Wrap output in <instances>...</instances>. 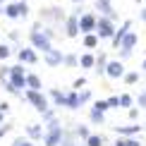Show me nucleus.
<instances>
[{
    "mask_svg": "<svg viewBox=\"0 0 146 146\" xmlns=\"http://www.w3.org/2000/svg\"><path fill=\"white\" fill-rule=\"evenodd\" d=\"M29 43H31L34 50H41L46 55L48 50H53V43H50V38L43 34V24H41V19L31 27V31H29Z\"/></svg>",
    "mask_w": 146,
    "mask_h": 146,
    "instance_id": "1",
    "label": "nucleus"
},
{
    "mask_svg": "<svg viewBox=\"0 0 146 146\" xmlns=\"http://www.w3.org/2000/svg\"><path fill=\"white\" fill-rule=\"evenodd\" d=\"M0 15H5L7 19H27L29 17V3H19V0L5 3L0 7Z\"/></svg>",
    "mask_w": 146,
    "mask_h": 146,
    "instance_id": "2",
    "label": "nucleus"
},
{
    "mask_svg": "<svg viewBox=\"0 0 146 146\" xmlns=\"http://www.w3.org/2000/svg\"><path fill=\"white\" fill-rule=\"evenodd\" d=\"M62 139H65V129H62V125H60L58 120L46 122V137H43V144L46 146H60Z\"/></svg>",
    "mask_w": 146,
    "mask_h": 146,
    "instance_id": "3",
    "label": "nucleus"
},
{
    "mask_svg": "<svg viewBox=\"0 0 146 146\" xmlns=\"http://www.w3.org/2000/svg\"><path fill=\"white\" fill-rule=\"evenodd\" d=\"M24 101L31 103L38 113H46L48 108H50V98H48L43 91H31V89H27V91H24Z\"/></svg>",
    "mask_w": 146,
    "mask_h": 146,
    "instance_id": "4",
    "label": "nucleus"
},
{
    "mask_svg": "<svg viewBox=\"0 0 146 146\" xmlns=\"http://www.w3.org/2000/svg\"><path fill=\"white\" fill-rule=\"evenodd\" d=\"M115 31H117V27H115L113 19H108V17H101L98 15V24H96V36H98L101 41H110Z\"/></svg>",
    "mask_w": 146,
    "mask_h": 146,
    "instance_id": "5",
    "label": "nucleus"
},
{
    "mask_svg": "<svg viewBox=\"0 0 146 146\" xmlns=\"http://www.w3.org/2000/svg\"><path fill=\"white\" fill-rule=\"evenodd\" d=\"M96 24H98V15L96 12H84L79 17V34L86 36V34H96Z\"/></svg>",
    "mask_w": 146,
    "mask_h": 146,
    "instance_id": "6",
    "label": "nucleus"
},
{
    "mask_svg": "<svg viewBox=\"0 0 146 146\" xmlns=\"http://www.w3.org/2000/svg\"><path fill=\"white\" fill-rule=\"evenodd\" d=\"M10 82L15 84L19 91H27V70L22 67V62L10 67Z\"/></svg>",
    "mask_w": 146,
    "mask_h": 146,
    "instance_id": "7",
    "label": "nucleus"
},
{
    "mask_svg": "<svg viewBox=\"0 0 146 146\" xmlns=\"http://www.w3.org/2000/svg\"><path fill=\"white\" fill-rule=\"evenodd\" d=\"M94 7L98 10V15L101 17H108V19H117V10L113 7V0H96L94 3Z\"/></svg>",
    "mask_w": 146,
    "mask_h": 146,
    "instance_id": "8",
    "label": "nucleus"
},
{
    "mask_svg": "<svg viewBox=\"0 0 146 146\" xmlns=\"http://www.w3.org/2000/svg\"><path fill=\"white\" fill-rule=\"evenodd\" d=\"M38 17H41V19H48V22H55V24L67 19V15L62 12V7H43L38 12Z\"/></svg>",
    "mask_w": 146,
    "mask_h": 146,
    "instance_id": "9",
    "label": "nucleus"
},
{
    "mask_svg": "<svg viewBox=\"0 0 146 146\" xmlns=\"http://www.w3.org/2000/svg\"><path fill=\"white\" fill-rule=\"evenodd\" d=\"M129 31H132V19H125V22H122V24L117 27V31H115V36L110 38V46L115 48V50H117V48L122 46V38H125V36L129 34Z\"/></svg>",
    "mask_w": 146,
    "mask_h": 146,
    "instance_id": "10",
    "label": "nucleus"
},
{
    "mask_svg": "<svg viewBox=\"0 0 146 146\" xmlns=\"http://www.w3.org/2000/svg\"><path fill=\"white\" fill-rule=\"evenodd\" d=\"M125 74H127V70H125L122 60H110V62H108V70H106L108 79H122Z\"/></svg>",
    "mask_w": 146,
    "mask_h": 146,
    "instance_id": "11",
    "label": "nucleus"
},
{
    "mask_svg": "<svg viewBox=\"0 0 146 146\" xmlns=\"http://www.w3.org/2000/svg\"><path fill=\"white\" fill-rule=\"evenodd\" d=\"M43 62L48 65V67H60V65L65 62V53L60 50V48H53V50H48L43 55Z\"/></svg>",
    "mask_w": 146,
    "mask_h": 146,
    "instance_id": "12",
    "label": "nucleus"
},
{
    "mask_svg": "<svg viewBox=\"0 0 146 146\" xmlns=\"http://www.w3.org/2000/svg\"><path fill=\"white\" fill-rule=\"evenodd\" d=\"M65 36H67V38H77L79 36V17L74 12L67 15V19H65Z\"/></svg>",
    "mask_w": 146,
    "mask_h": 146,
    "instance_id": "13",
    "label": "nucleus"
},
{
    "mask_svg": "<svg viewBox=\"0 0 146 146\" xmlns=\"http://www.w3.org/2000/svg\"><path fill=\"white\" fill-rule=\"evenodd\" d=\"M17 58H19L22 65H36L38 62V55H36L34 48H19L17 50Z\"/></svg>",
    "mask_w": 146,
    "mask_h": 146,
    "instance_id": "14",
    "label": "nucleus"
},
{
    "mask_svg": "<svg viewBox=\"0 0 146 146\" xmlns=\"http://www.w3.org/2000/svg\"><path fill=\"white\" fill-rule=\"evenodd\" d=\"M115 132L120 137H137L141 132V125L139 122H134V125H115Z\"/></svg>",
    "mask_w": 146,
    "mask_h": 146,
    "instance_id": "15",
    "label": "nucleus"
},
{
    "mask_svg": "<svg viewBox=\"0 0 146 146\" xmlns=\"http://www.w3.org/2000/svg\"><path fill=\"white\" fill-rule=\"evenodd\" d=\"M137 43H139V36H137V31H129L122 38V46H120V50H127V53H132L137 48Z\"/></svg>",
    "mask_w": 146,
    "mask_h": 146,
    "instance_id": "16",
    "label": "nucleus"
},
{
    "mask_svg": "<svg viewBox=\"0 0 146 146\" xmlns=\"http://www.w3.org/2000/svg\"><path fill=\"white\" fill-rule=\"evenodd\" d=\"M48 98H50V103H53V106H65V103H67V91H60V89H50Z\"/></svg>",
    "mask_w": 146,
    "mask_h": 146,
    "instance_id": "17",
    "label": "nucleus"
},
{
    "mask_svg": "<svg viewBox=\"0 0 146 146\" xmlns=\"http://www.w3.org/2000/svg\"><path fill=\"white\" fill-rule=\"evenodd\" d=\"M27 137L31 139V141H38V139L46 137V129L41 125H27Z\"/></svg>",
    "mask_w": 146,
    "mask_h": 146,
    "instance_id": "18",
    "label": "nucleus"
},
{
    "mask_svg": "<svg viewBox=\"0 0 146 146\" xmlns=\"http://www.w3.org/2000/svg\"><path fill=\"white\" fill-rule=\"evenodd\" d=\"M79 67L82 70H94L96 67V55L94 53H82L79 55Z\"/></svg>",
    "mask_w": 146,
    "mask_h": 146,
    "instance_id": "19",
    "label": "nucleus"
},
{
    "mask_svg": "<svg viewBox=\"0 0 146 146\" xmlns=\"http://www.w3.org/2000/svg\"><path fill=\"white\" fill-rule=\"evenodd\" d=\"M108 62H110V60H108V55L106 53H98V55H96V74H101V77H106V70H108Z\"/></svg>",
    "mask_w": 146,
    "mask_h": 146,
    "instance_id": "20",
    "label": "nucleus"
},
{
    "mask_svg": "<svg viewBox=\"0 0 146 146\" xmlns=\"http://www.w3.org/2000/svg\"><path fill=\"white\" fill-rule=\"evenodd\" d=\"M65 108H70V110H79V91H67V103H65Z\"/></svg>",
    "mask_w": 146,
    "mask_h": 146,
    "instance_id": "21",
    "label": "nucleus"
},
{
    "mask_svg": "<svg viewBox=\"0 0 146 146\" xmlns=\"http://www.w3.org/2000/svg\"><path fill=\"white\" fill-rule=\"evenodd\" d=\"M27 89H31V91H41V89H43V82H41V77H38V74H27Z\"/></svg>",
    "mask_w": 146,
    "mask_h": 146,
    "instance_id": "22",
    "label": "nucleus"
},
{
    "mask_svg": "<svg viewBox=\"0 0 146 146\" xmlns=\"http://www.w3.org/2000/svg\"><path fill=\"white\" fill-rule=\"evenodd\" d=\"M89 120H91V125H103V122H106V113L91 108V110H89Z\"/></svg>",
    "mask_w": 146,
    "mask_h": 146,
    "instance_id": "23",
    "label": "nucleus"
},
{
    "mask_svg": "<svg viewBox=\"0 0 146 146\" xmlns=\"http://www.w3.org/2000/svg\"><path fill=\"white\" fill-rule=\"evenodd\" d=\"M120 108H134V96L132 94H120Z\"/></svg>",
    "mask_w": 146,
    "mask_h": 146,
    "instance_id": "24",
    "label": "nucleus"
},
{
    "mask_svg": "<svg viewBox=\"0 0 146 146\" xmlns=\"http://www.w3.org/2000/svg\"><path fill=\"white\" fill-rule=\"evenodd\" d=\"M62 67H79V55H74V53H65Z\"/></svg>",
    "mask_w": 146,
    "mask_h": 146,
    "instance_id": "25",
    "label": "nucleus"
},
{
    "mask_svg": "<svg viewBox=\"0 0 146 146\" xmlns=\"http://www.w3.org/2000/svg\"><path fill=\"white\" fill-rule=\"evenodd\" d=\"M98 41H101V38H98L96 34H86L82 43H84V48H96V46H98Z\"/></svg>",
    "mask_w": 146,
    "mask_h": 146,
    "instance_id": "26",
    "label": "nucleus"
},
{
    "mask_svg": "<svg viewBox=\"0 0 146 146\" xmlns=\"http://www.w3.org/2000/svg\"><path fill=\"white\" fill-rule=\"evenodd\" d=\"M122 79H125V84H127V86H134V84H139L141 74H139V72H127V74H125Z\"/></svg>",
    "mask_w": 146,
    "mask_h": 146,
    "instance_id": "27",
    "label": "nucleus"
},
{
    "mask_svg": "<svg viewBox=\"0 0 146 146\" xmlns=\"http://www.w3.org/2000/svg\"><path fill=\"white\" fill-rule=\"evenodd\" d=\"M84 144H86V146H103V144H106V139H103L101 134H91Z\"/></svg>",
    "mask_w": 146,
    "mask_h": 146,
    "instance_id": "28",
    "label": "nucleus"
},
{
    "mask_svg": "<svg viewBox=\"0 0 146 146\" xmlns=\"http://www.w3.org/2000/svg\"><path fill=\"white\" fill-rule=\"evenodd\" d=\"M74 134H77L79 139H84V141H86V139L91 137V132H89V127H86V125H77V129H74Z\"/></svg>",
    "mask_w": 146,
    "mask_h": 146,
    "instance_id": "29",
    "label": "nucleus"
},
{
    "mask_svg": "<svg viewBox=\"0 0 146 146\" xmlns=\"http://www.w3.org/2000/svg\"><path fill=\"white\" fill-rule=\"evenodd\" d=\"M86 86V77H77L74 82H72V91H82Z\"/></svg>",
    "mask_w": 146,
    "mask_h": 146,
    "instance_id": "30",
    "label": "nucleus"
},
{
    "mask_svg": "<svg viewBox=\"0 0 146 146\" xmlns=\"http://www.w3.org/2000/svg\"><path fill=\"white\" fill-rule=\"evenodd\" d=\"M91 101V91L89 89H82L79 91V106H84V103H89Z\"/></svg>",
    "mask_w": 146,
    "mask_h": 146,
    "instance_id": "31",
    "label": "nucleus"
},
{
    "mask_svg": "<svg viewBox=\"0 0 146 146\" xmlns=\"http://www.w3.org/2000/svg\"><path fill=\"white\" fill-rule=\"evenodd\" d=\"M12 146H34V141H31V139H29V137H17L15 139V141H12Z\"/></svg>",
    "mask_w": 146,
    "mask_h": 146,
    "instance_id": "32",
    "label": "nucleus"
},
{
    "mask_svg": "<svg viewBox=\"0 0 146 146\" xmlns=\"http://www.w3.org/2000/svg\"><path fill=\"white\" fill-rule=\"evenodd\" d=\"M41 120H43V122H50V120H55V110H53V108H48L46 113H41Z\"/></svg>",
    "mask_w": 146,
    "mask_h": 146,
    "instance_id": "33",
    "label": "nucleus"
},
{
    "mask_svg": "<svg viewBox=\"0 0 146 146\" xmlns=\"http://www.w3.org/2000/svg\"><path fill=\"white\" fill-rule=\"evenodd\" d=\"M94 108H96V110H101V113H108V110H110L108 101H96V103H94Z\"/></svg>",
    "mask_w": 146,
    "mask_h": 146,
    "instance_id": "34",
    "label": "nucleus"
},
{
    "mask_svg": "<svg viewBox=\"0 0 146 146\" xmlns=\"http://www.w3.org/2000/svg\"><path fill=\"white\" fill-rule=\"evenodd\" d=\"M10 53H12V50H10V46H7V43H0V60H7V58H10Z\"/></svg>",
    "mask_w": 146,
    "mask_h": 146,
    "instance_id": "35",
    "label": "nucleus"
},
{
    "mask_svg": "<svg viewBox=\"0 0 146 146\" xmlns=\"http://www.w3.org/2000/svg\"><path fill=\"white\" fill-rule=\"evenodd\" d=\"M137 106L141 108V110H146V91H141V94L137 96Z\"/></svg>",
    "mask_w": 146,
    "mask_h": 146,
    "instance_id": "36",
    "label": "nucleus"
},
{
    "mask_svg": "<svg viewBox=\"0 0 146 146\" xmlns=\"http://www.w3.org/2000/svg\"><path fill=\"white\" fill-rule=\"evenodd\" d=\"M7 79H10V67L3 65V67H0V82H7Z\"/></svg>",
    "mask_w": 146,
    "mask_h": 146,
    "instance_id": "37",
    "label": "nucleus"
},
{
    "mask_svg": "<svg viewBox=\"0 0 146 146\" xmlns=\"http://www.w3.org/2000/svg\"><path fill=\"white\" fill-rule=\"evenodd\" d=\"M106 101H108L110 108H120V96H110V98H106Z\"/></svg>",
    "mask_w": 146,
    "mask_h": 146,
    "instance_id": "38",
    "label": "nucleus"
},
{
    "mask_svg": "<svg viewBox=\"0 0 146 146\" xmlns=\"http://www.w3.org/2000/svg\"><path fill=\"white\" fill-rule=\"evenodd\" d=\"M125 141H127V146H141V141L137 137H125Z\"/></svg>",
    "mask_w": 146,
    "mask_h": 146,
    "instance_id": "39",
    "label": "nucleus"
},
{
    "mask_svg": "<svg viewBox=\"0 0 146 146\" xmlns=\"http://www.w3.org/2000/svg\"><path fill=\"white\" fill-rule=\"evenodd\" d=\"M129 120H139V108H129Z\"/></svg>",
    "mask_w": 146,
    "mask_h": 146,
    "instance_id": "40",
    "label": "nucleus"
},
{
    "mask_svg": "<svg viewBox=\"0 0 146 146\" xmlns=\"http://www.w3.org/2000/svg\"><path fill=\"white\" fill-rule=\"evenodd\" d=\"M10 129H12V125H0V139H3L5 134H7Z\"/></svg>",
    "mask_w": 146,
    "mask_h": 146,
    "instance_id": "41",
    "label": "nucleus"
},
{
    "mask_svg": "<svg viewBox=\"0 0 146 146\" xmlns=\"http://www.w3.org/2000/svg\"><path fill=\"white\" fill-rule=\"evenodd\" d=\"M0 113H10V103H5V101L0 103Z\"/></svg>",
    "mask_w": 146,
    "mask_h": 146,
    "instance_id": "42",
    "label": "nucleus"
},
{
    "mask_svg": "<svg viewBox=\"0 0 146 146\" xmlns=\"http://www.w3.org/2000/svg\"><path fill=\"white\" fill-rule=\"evenodd\" d=\"M115 146H127V141H125V137H122V139H117V141H115Z\"/></svg>",
    "mask_w": 146,
    "mask_h": 146,
    "instance_id": "43",
    "label": "nucleus"
},
{
    "mask_svg": "<svg viewBox=\"0 0 146 146\" xmlns=\"http://www.w3.org/2000/svg\"><path fill=\"white\" fill-rule=\"evenodd\" d=\"M139 17H141V22H146V7H141V12H139Z\"/></svg>",
    "mask_w": 146,
    "mask_h": 146,
    "instance_id": "44",
    "label": "nucleus"
},
{
    "mask_svg": "<svg viewBox=\"0 0 146 146\" xmlns=\"http://www.w3.org/2000/svg\"><path fill=\"white\" fill-rule=\"evenodd\" d=\"M70 3H74V5H84V0H70Z\"/></svg>",
    "mask_w": 146,
    "mask_h": 146,
    "instance_id": "45",
    "label": "nucleus"
},
{
    "mask_svg": "<svg viewBox=\"0 0 146 146\" xmlns=\"http://www.w3.org/2000/svg\"><path fill=\"white\" fill-rule=\"evenodd\" d=\"M141 70H144V72H146V58H144V60H141Z\"/></svg>",
    "mask_w": 146,
    "mask_h": 146,
    "instance_id": "46",
    "label": "nucleus"
},
{
    "mask_svg": "<svg viewBox=\"0 0 146 146\" xmlns=\"http://www.w3.org/2000/svg\"><path fill=\"white\" fill-rule=\"evenodd\" d=\"M5 3H7V0H0V7H3V5H5Z\"/></svg>",
    "mask_w": 146,
    "mask_h": 146,
    "instance_id": "47",
    "label": "nucleus"
},
{
    "mask_svg": "<svg viewBox=\"0 0 146 146\" xmlns=\"http://www.w3.org/2000/svg\"><path fill=\"white\" fill-rule=\"evenodd\" d=\"M3 115H5V113H0V122H3Z\"/></svg>",
    "mask_w": 146,
    "mask_h": 146,
    "instance_id": "48",
    "label": "nucleus"
},
{
    "mask_svg": "<svg viewBox=\"0 0 146 146\" xmlns=\"http://www.w3.org/2000/svg\"><path fill=\"white\" fill-rule=\"evenodd\" d=\"M19 3H29V0H19Z\"/></svg>",
    "mask_w": 146,
    "mask_h": 146,
    "instance_id": "49",
    "label": "nucleus"
},
{
    "mask_svg": "<svg viewBox=\"0 0 146 146\" xmlns=\"http://www.w3.org/2000/svg\"><path fill=\"white\" fill-rule=\"evenodd\" d=\"M137 3H141V0H137Z\"/></svg>",
    "mask_w": 146,
    "mask_h": 146,
    "instance_id": "50",
    "label": "nucleus"
}]
</instances>
